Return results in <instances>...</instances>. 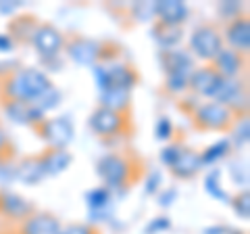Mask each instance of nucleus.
<instances>
[{"instance_id": "4", "label": "nucleus", "mask_w": 250, "mask_h": 234, "mask_svg": "<svg viewBox=\"0 0 250 234\" xmlns=\"http://www.w3.org/2000/svg\"><path fill=\"white\" fill-rule=\"evenodd\" d=\"M194 123L200 130H228L233 123V111L221 103H205L194 111Z\"/></svg>"}, {"instance_id": "12", "label": "nucleus", "mask_w": 250, "mask_h": 234, "mask_svg": "<svg viewBox=\"0 0 250 234\" xmlns=\"http://www.w3.org/2000/svg\"><path fill=\"white\" fill-rule=\"evenodd\" d=\"M225 40L229 42V48L236 50L240 54H246L250 50V21L244 15H238L236 19H231V23L225 29Z\"/></svg>"}, {"instance_id": "16", "label": "nucleus", "mask_w": 250, "mask_h": 234, "mask_svg": "<svg viewBox=\"0 0 250 234\" xmlns=\"http://www.w3.org/2000/svg\"><path fill=\"white\" fill-rule=\"evenodd\" d=\"M19 234H61V224L52 213H31L23 220Z\"/></svg>"}, {"instance_id": "19", "label": "nucleus", "mask_w": 250, "mask_h": 234, "mask_svg": "<svg viewBox=\"0 0 250 234\" xmlns=\"http://www.w3.org/2000/svg\"><path fill=\"white\" fill-rule=\"evenodd\" d=\"M200 167H202L200 153L184 149L182 155H179V157L175 159V163L171 165V174H173L175 178H179V180H188V178L196 176Z\"/></svg>"}, {"instance_id": "40", "label": "nucleus", "mask_w": 250, "mask_h": 234, "mask_svg": "<svg viewBox=\"0 0 250 234\" xmlns=\"http://www.w3.org/2000/svg\"><path fill=\"white\" fill-rule=\"evenodd\" d=\"M233 11H240V4L238 2H231V4H221V13H225V15H229V13H233Z\"/></svg>"}, {"instance_id": "29", "label": "nucleus", "mask_w": 250, "mask_h": 234, "mask_svg": "<svg viewBox=\"0 0 250 234\" xmlns=\"http://www.w3.org/2000/svg\"><path fill=\"white\" fill-rule=\"evenodd\" d=\"M188 77L186 73H169L167 75V88L171 92H182L188 88Z\"/></svg>"}, {"instance_id": "23", "label": "nucleus", "mask_w": 250, "mask_h": 234, "mask_svg": "<svg viewBox=\"0 0 250 234\" xmlns=\"http://www.w3.org/2000/svg\"><path fill=\"white\" fill-rule=\"evenodd\" d=\"M17 176L21 178L23 182H27V184L40 182L42 178L46 176V174H44V167H42V159H40V157L25 159V161L21 163V167L17 169Z\"/></svg>"}, {"instance_id": "13", "label": "nucleus", "mask_w": 250, "mask_h": 234, "mask_svg": "<svg viewBox=\"0 0 250 234\" xmlns=\"http://www.w3.org/2000/svg\"><path fill=\"white\" fill-rule=\"evenodd\" d=\"M154 15L163 25L179 27L188 19V6L182 0H161V2H154Z\"/></svg>"}, {"instance_id": "11", "label": "nucleus", "mask_w": 250, "mask_h": 234, "mask_svg": "<svg viewBox=\"0 0 250 234\" xmlns=\"http://www.w3.org/2000/svg\"><path fill=\"white\" fill-rule=\"evenodd\" d=\"M221 82H223V77L219 75L213 67L194 69L190 77H188V86H190L194 92H198L200 96H208V98L215 96V92L219 90Z\"/></svg>"}, {"instance_id": "8", "label": "nucleus", "mask_w": 250, "mask_h": 234, "mask_svg": "<svg viewBox=\"0 0 250 234\" xmlns=\"http://www.w3.org/2000/svg\"><path fill=\"white\" fill-rule=\"evenodd\" d=\"M215 103H221L229 109V111L233 113H240L242 109H248L246 105V100H248V94H246V86L242 84L240 80H225L223 77V82L221 86H219V90L215 92Z\"/></svg>"}, {"instance_id": "2", "label": "nucleus", "mask_w": 250, "mask_h": 234, "mask_svg": "<svg viewBox=\"0 0 250 234\" xmlns=\"http://www.w3.org/2000/svg\"><path fill=\"white\" fill-rule=\"evenodd\" d=\"M94 75L100 90H131L138 84V73L125 63L94 65Z\"/></svg>"}, {"instance_id": "1", "label": "nucleus", "mask_w": 250, "mask_h": 234, "mask_svg": "<svg viewBox=\"0 0 250 234\" xmlns=\"http://www.w3.org/2000/svg\"><path fill=\"white\" fill-rule=\"evenodd\" d=\"M50 80L44 71H38L34 67L15 69L11 75H6L0 86V92L6 100H34L38 94H42L46 88H50Z\"/></svg>"}, {"instance_id": "15", "label": "nucleus", "mask_w": 250, "mask_h": 234, "mask_svg": "<svg viewBox=\"0 0 250 234\" xmlns=\"http://www.w3.org/2000/svg\"><path fill=\"white\" fill-rule=\"evenodd\" d=\"M242 67H244L242 54L231 48H221V52L213 59V69L221 77H225V80H236L242 71Z\"/></svg>"}, {"instance_id": "6", "label": "nucleus", "mask_w": 250, "mask_h": 234, "mask_svg": "<svg viewBox=\"0 0 250 234\" xmlns=\"http://www.w3.org/2000/svg\"><path fill=\"white\" fill-rule=\"evenodd\" d=\"M40 138H44L52 149H65L73 140V126L69 117H57V119H44L36 126Z\"/></svg>"}, {"instance_id": "3", "label": "nucleus", "mask_w": 250, "mask_h": 234, "mask_svg": "<svg viewBox=\"0 0 250 234\" xmlns=\"http://www.w3.org/2000/svg\"><path fill=\"white\" fill-rule=\"evenodd\" d=\"M98 176L104 180L106 188H121V186L129 180V171H131V165L127 157L123 155H104L103 159L98 161Z\"/></svg>"}, {"instance_id": "38", "label": "nucleus", "mask_w": 250, "mask_h": 234, "mask_svg": "<svg viewBox=\"0 0 250 234\" xmlns=\"http://www.w3.org/2000/svg\"><path fill=\"white\" fill-rule=\"evenodd\" d=\"M177 197V192H175V188H171V190H167V192H163L161 194V205L163 207H167V205H171V201H173Z\"/></svg>"}, {"instance_id": "20", "label": "nucleus", "mask_w": 250, "mask_h": 234, "mask_svg": "<svg viewBox=\"0 0 250 234\" xmlns=\"http://www.w3.org/2000/svg\"><path fill=\"white\" fill-rule=\"evenodd\" d=\"M40 159H42V167H44L46 176H57L71 165V155L65 149H50L46 155H42Z\"/></svg>"}, {"instance_id": "34", "label": "nucleus", "mask_w": 250, "mask_h": 234, "mask_svg": "<svg viewBox=\"0 0 250 234\" xmlns=\"http://www.w3.org/2000/svg\"><path fill=\"white\" fill-rule=\"evenodd\" d=\"M61 234H100V232L88 224H71L65 230H61Z\"/></svg>"}, {"instance_id": "41", "label": "nucleus", "mask_w": 250, "mask_h": 234, "mask_svg": "<svg viewBox=\"0 0 250 234\" xmlns=\"http://www.w3.org/2000/svg\"><path fill=\"white\" fill-rule=\"evenodd\" d=\"M17 6H21V2H13V4H2L0 2V11L2 13H11V11H15Z\"/></svg>"}, {"instance_id": "30", "label": "nucleus", "mask_w": 250, "mask_h": 234, "mask_svg": "<svg viewBox=\"0 0 250 234\" xmlns=\"http://www.w3.org/2000/svg\"><path fill=\"white\" fill-rule=\"evenodd\" d=\"M250 194H248V190H244V192H240L238 197H236V201H233V207H236V211H238V215H242L244 220H248V215H250Z\"/></svg>"}, {"instance_id": "39", "label": "nucleus", "mask_w": 250, "mask_h": 234, "mask_svg": "<svg viewBox=\"0 0 250 234\" xmlns=\"http://www.w3.org/2000/svg\"><path fill=\"white\" fill-rule=\"evenodd\" d=\"M11 48H13V40H11V36L0 34V50H11Z\"/></svg>"}, {"instance_id": "21", "label": "nucleus", "mask_w": 250, "mask_h": 234, "mask_svg": "<svg viewBox=\"0 0 250 234\" xmlns=\"http://www.w3.org/2000/svg\"><path fill=\"white\" fill-rule=\"evenodd\" d=\"M40 25L34 17H19V19H13L11 25H9V32H11V40L15 38L17 42H31L34 38L36 27Z\"/></svg>"}, {"instance_id": "33", "label": "nucleus", "mask_w": 250, "mask_h": 234, "mask_svg": "<svg viewBox=\"0 0 250 234\" xmlns=\"http://www.w3.org/2000/svg\"><path fill=\"white\" fill-rule=\"evenodd\" d=\"M171 134H173V126H171V121L167 119V117H161V119L156 121V138L167 140V138H171Z\"/></svg>"}, {"instance_id": "5", "label": "nucleus", "mask_w": 250, "mask_h": 234, "mask_svg": "<svg viewBox=\"0 0 250 234\" xmlns=\"http://www.w3.org/2000/svg\"><path fill=\"white\" fill-rule=\"evenodd\" d=\"M190 46H192V50L196 52V57L213 61L217 54L221 52L223 40H221V34L217 32V27H213V25H200V27H196L192 32Z\"/></svg>"}, {"instance_id": "18", "label": "nucleus", "mask_w": 250, "mask_h": 234, "mask_svg": "<svg viewBox=\"0 0 250 234\" xmlns=\"http://www.w3.org/2000/svg\"><path fill=\"white\" fill-rule=\"evenodd\" d=\"M161 63H163V67H165L167 75L169 73H186V75H190L194 71L192 57L186 50H175V48L163 50L161 52Z\"/></svg>"}, {"instance_id": "31", "label": "nucleus", "mask_w": 250, "mask_h": 234, "mask_svg": "<svg viewBox=\"0 0 250 234\" xmlns=\"http://www.w3.org/2000/svg\"><path fill=\"white\" fill-rule=\"evenodd\" d=\"M182 151H184V146L182 144H171V146H165L163 149V153H161V161L165 163V165H173L175 163V159L182 155Z\"/></svg>"}, {"instance_id": "27", "label": "nucleus", "mask_w": 250, "mask_h": 234, "mask_svg": "<svg viewBox=\"0 0 250 234\" xmlns=\"http://www.w3.org/2000/svg\"><path fill=\"white\" fill-rule=\"evenodd\" d=\"M108 203H111V190L106 186H100V188H94L88 192V205L92 209H104Z\"/></svg>"}, {"instance_id": "24", "label": "nucleus", "mask_w": 250, "mask_h": 234, "mask_svg": "<svg viewBox=\"0 0 250 234\" xmlns=\"http://www.w3.org/2000/svg\"><path fill=\"white\" fill-rule=\"evenodd\" d=\"M154 38L159 40L161 46H165V48L169 50V48H173V46H175L179 40H182V29L159 23V25L154 27Z\"/></svg>"}, {"instance_id": "26", "label": "nucleus", "mask_w": 250, "mask_h": 234, "mask_svg": "<svg viewBox=\"0 0 250 234\" xmlns=\"http://www.w3.org/2000/svg\"><path fill=\"white\" fill-rule=\"evenodd\" d=\"M228 153H229V140H219L213 146H207L205 153L200 155V161H202V165H210V163L223 159Z\"/></svg>"}, {"instance_id": "10", "label": "nucleus", "mask_w": 250, "mask_h": 234, "mask_svg": "<svg viewBox=\"0 0 250 234\" xmlns=\"http://www.w3.org/2000/svg\"><path fill=\"white\" fill-rule=\"evenodd\" d=\"M67 52L80 65H98V59L104 57L103 44L90 38H73L67 42Z\"/></svg>"}, {"instance_id": "22", "label": "nucleus", "mask_w": 250, "mask_h": 234, "mask_svg": "<svg viewBox=\"0 0 250 234\" xmlns=\"http://www.w3.org/2000/svg\"><path fill=\"white\" fill-rule=\"evenodd\" d=\"M100 107L111 109L117 113H125L129 109V92L127 90H104L100 94Z\"/></svg>"}, {"instance_id": "9", "label": "nucleus", "mask_w": 250, "mask_h": 234, "mask_svg": "<svg viewBox=\"0 0 250 234\" xmlns=\"http://www.w3.org/2000/svg\"><path fill=\"white\" fill-rule=\"evenodd\" d=\"M31 44L36 46V50L40 52V57L50 59V57H57L59 54L65 40H62V34L54 25H50V23H40L34 32Z\"/></svg>"}, {"instance_id": "35", "label": "nucleus", "mask_w": 250, "mask_h": 234, "mask_svg": "<svg viewBox=\"0 0 250 234\" xmlns=\"http://www.w3.org/2000/svg\"><path fill=\"white\" fill-rule=\"evenodd\" d=\"M169 220L167 217H156V220H152L150 224L146 226V234H154V232H161V230H167L169 228Z\"/></svg>"}, {"instance_id": "17", "label": "nucleus", "mask_w": 250, "mask_h": 234, "mask_svg": "<svg viewBox=\"0 0 250 234\" xmlns=\"http://www.w3.org/2000/svg\"><path fill=\"white\" fill-rule=\"evenodd\" d=\"M0 211L6 217H11V220H25V217L34 213V207H31L29 201L19 197V194L0 192Z\"/></svg>"}, {"instance_id": "28", "label": "nucleus", "mask_w": 250, "mask_h": 234, "mask_svg": "<svg viewBox=\"0 0 250 234\" xmlns=\"http://www.w3.org/2000/svg\"><path fill=\"white\" fill-rule=\"evenodd\" d=\"M207 192H210L215 199H221V201H229V194L219 188V171H213L208 178H207Z\"/></svg>"}, {"instance_id": "7", "label": "nucleus", "mask_w": 250, "mask_h": 234, "mask_svg": "<svg viewBox=\"0 0 250 234\" xmlns=\"http://www.w3.org/2000/svg\"><path fill=\"white\" fill-rule=\"evenodd\" d=\"M127 123V115L125 113H117L111 109L98 107L96 111L90 115V128L100 136H115L121 134Z\"/></svg>"}, {"instance_id": "32", "label": "nucleus", "mask_w": 250, "mask_h": 234, "mask_svg": "<svg viewBox=\"0 0 250 234\" xmlns=\"http://www.w3.org/2000/svg\"><path fill=\"white\" fill-rule=\"evenodd\" d=\"M248 130H250V123H248V117H240V121L236 123V136H233V140H236L238 144H246L248 142Z\"/></svg>"}, {"instance_id": "36", "label": "nucleus", "mask_w": 250, "mask_h": 234, "mask_svg": "<svg viewBox=\"0 0 250 234\" xmlns=\"http://www.w3.org/2000/svg\"><path fill=\"white\" fill-rule=\"evenodd\" d=\"M159 182H161V174H159V171H154V174L150 176V180H148V184H146V192L152 194L156 190V184H159Z\"/></svg>"}, {"instance_id": "25", "label": "nucleus", "mask_w": 250, "mask_h": 234, "mask_svg": "<svg viewBox=\"0 0 250 234\" xmlns=\"http://www.w3.org/2000/svg\"><path fill=\"white\" fill-rule=\"evenodd\" d=\"M59 100H61V92L54 88V86H50V88H46L42 94H38L34 100H29V103L34 107H38L46 115V111H50V109H54L59 105Z\"/></svg>"}, {"instance_id": "14", "label": "nucleus", "mask_w": 250, "mask_h": 234, "mask_svg": "<svg viewBox=\"0 0 250 234\" xmlns=\"http://www.w3.org/2000/svg\"><path fill=\"white\" fill-rule=\"evenodd\" d=\"M4 111L11 117L13 121L17 123H29V126H38L42 123L46 117L38 107H34L31 103H25V100H6L4 103Z\"/></svg>"}, {"instance_id": "37", "label": "nucleus", "mask_w": 250, "mask_h": 234, "mask_svg": "<svg viewBox=\"0 0 250 234\" xmlns=\"http://www.w3.org/2000/svg\"><path fill=\"white\" fill-rule=\"evenodd\" d=\"M11 146V142H9V136H6V132H4V128L0 126V157L4 155V151Z\"/></svg>"}]
</instances>
